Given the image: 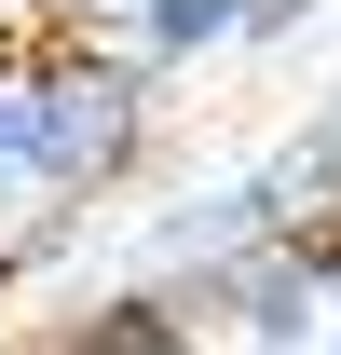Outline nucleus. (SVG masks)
Returning a JSON list of instances; mask_svg holds the SVG:
<instances>
[{"mask_svg": "<svg viewBox=\"0 0 341 355\" xmlns=\"http://www.w3.org/2000/svg\"><path fill=\"white\" fill-rule=\"evenodd\" d=\"M123 14H137V0H14L28 42H123Z\"/></svg>", "mask_w": 341, "mask_h": 355, "instance_id": "nucleus-5", "label": "nucleus"}, {"mask_svg": "<svg viewBox=\"0 0 341 355\" xmlns=\"http://www.w3.org/2000/svg\"><path fill=\"white\" fill-rule=\"evenodd\" d=\"M28 42V28H14ZM28 150H42L55 232H82L96 205H123L150 150H164V83L123 42H28Z\"/></svg>", "mask_w": 341, "mask_h": 355, "instance_id": "nucleus-1", "label": "nucleus"}, {"mask_svg": "<svg viewBox=\"0 0 341 355\" xmlns=\"http://www.w3.org/2000/svg\"><path fill=\"white\" fill-rule=\"evenodd\" d=\"M300 137H314V150H328V164H341V69H328V96L300 110Z\"/></svg>", "mask_w": 341, "mask_h": 355, "instance_id": "nucleus-6", "label": "nucleus"}, {"mask_svg": "<svg viewBox=\"0 0 341 355\" xmlns=\"http://www.w3.org/2000/svg\"><path fill=\"white\" fill-rule=\"evenodd\" d=\"M259 42V0H137L123 14V55L150 69V83H177V69H205V55Z\"/></svg>", "mask_w": 341, "mask_h": 355, "instance_id": "nucleus-3", "label": "nucleus"}, {"mask_svg": "<svg viewBox=\"0 0 341 355\" xmlns=\"http://www.w3.org/2000/svg\"><path fill=\"white\" fill-rule=\"evenodd\" d=\"M314 355H341V314H328V328H314Z\"/></svg>", "mask_w": 341, "mask_h": 355, "instance_id": "nucleus-8", "label": "nucleus"}, {"mask_svg": "<svg viewBox=\"0 0 341 355\" xmlns=\"http://www.w3.org/2000/svg\"><path fill=\"white\" fill-rule=\"evenodd\" d=\"M150 287V273H137ZM191 314V342H232V355H314V328L341 314V219L328 232H287V246H246V260L164 287Z\"/></svg>", "mask_w": 341, "mask_h": 355, "instance_id": "nucleus-2", "label": "nucleus"}, {"mask_svg": "<svg viewBox=\"0 0 341 355\" xmlns=\"http://www.w3.org/2000/svg\"><path fill=\"white\" fill-rule=\"evenodd\" d=\"M14 287H28V260H14V246H0V314H14Z\"/></svg>", "mask_w": 341, "mask_h": 355, "instance_id": "nucleus-7", "label": "nucleus"}, {"mask_svg": "<svg viewBox=\"0 0 341 355\" xmlns=\"http://www.w3.org/2000/svg\"><path fill=\"white\" fill-rule=\"evenodd\" d=\"M0 246L42 260L55 246V205H42V150H28V42L0 28Z\"/></svg>", "mask_w": 341, "mask_h": 355, "instance_id": "nucleus-4", "label": "nucleus"}]
</instances>
